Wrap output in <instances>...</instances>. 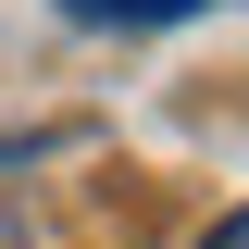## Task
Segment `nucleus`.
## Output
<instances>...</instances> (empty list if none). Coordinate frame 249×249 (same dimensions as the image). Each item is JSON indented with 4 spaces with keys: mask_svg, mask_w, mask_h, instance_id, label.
I'll list each match as a JSON object with an SVG mask.
<instances>
[{
    "mask_svg": "<svg viewBox=\"0 0 249 249\" xmlns=\"http://www.w3.org/2000/svg\"><path fill=\"white\" fill-rule=\"evenodd\" d=\"M199 249H249V212H224V224H212V237H199Z\"/></svg>",
    "mask_w": 249,
    "mask_h": 249,
    "instance_id": "2",
    "label": "nucleus"
},
{
    "mask_svg": "<svg viewBox=\"0 0 249 249\" xmlns=\"http://www.w3.org/2000/svg\"><path fill=\"white\" fill-rule=\"evenodd\" d=\"M75 25H187V13H212V0H62Z\"/></svg>",
    "mask_w": 249,
    "mask_h": 249,
    "instance_id": "1",
    "label": "nucleus"
}]
</instances>
